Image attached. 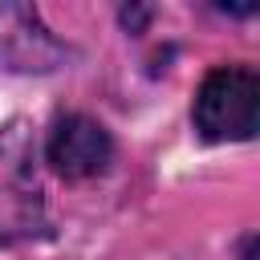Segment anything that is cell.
<instances>
[{
	"label": "cell",
	"instance_id": "cell-1",
	"mask_svg": "<svg viewBox=\"0 0 260 260\" xmlns=\"http://www.w3.org/2000/svg\"><path fill=\"white\" fill-rule=\"evenodd\" d=\"M260 126V81L252 69H211L195 93V130L207 142H244Z\"/></svg>",
	"mask_w": 260,
	"mask_h": 260
},
{
	"label": "cell",
	"instance_id": "cell-2",
	"mask_svg": "<svg viewBox=\"0 0 260 260\" xmlns=\"http://www.w3.org/2000/svg\"><path fill=\"white\" fill-rule=\"evenodd\" d=\"M65 61L61 41L28 4H0V65L12 73H49Z\"/></svg>",
	"mask_w": 260,
	"mask_h": 260
},
{
	"label": "cell",
	"instance_id": "cell-3",
	"mask_svg": "<svg viewBox=\"0 0 260 260\" xmlns=\"http://www.w3.org/2000/svg\"><path fill=\"white\" fill-rule=\"evenodd\" d=\"M45 154L65 179H93V175L106 171V162L114 154V142H110L102 122H93L85 114H65V118L53 122Z\"/></svg>",
	"mask_w": 260,
	"mask_h": 260
},
{
	"label": "cell",
	"instance_id": "cell-4",
	"mask_svg": "<svg viewBox=\"0 0 260 260\" xmlns=\"http://www.w3.org/2000/svg\"><path fill=\"white\" fill-rule=\"evenodd\" d=\"M244 260H256V240H248V244H244Z\"/></svg>",
	"mask_w": 260,
	"mask_h": 260
}]
</instances>
